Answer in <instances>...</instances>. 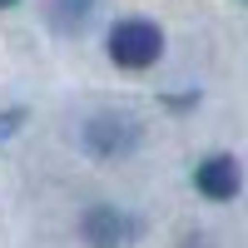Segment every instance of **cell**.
I'll list each match as a JSON object with an SVG mask.
<instances>
[{"mask_svg":"<svg viewBox=\"0 0 248 248\" xmlns=\"http://www.w3.org/2000/svg\"><path fill=\"white\" fill-rule=\"evenodd\" d=\"M164 55V30L154 20H119L109 30V60L119 70H149Z\"/></svg>","mask_w":248,"mask_h":248,"instance_id":"obj_1","label":"cell"},{"mask_svg":"<svg viewBox=\"0 0 248 248\" xmlns=\"http://www.w3.org/2000/svg\"><path fill=\"white\" fill-rule=\"evenodd\" d=\"M79 144L94 159H124L129 149H139V124L129 114H94L79 129Z\"/></svg>","mask_w":248,"mask_h":248,"instance_id":"obj_2","label":"cell"},{"mask_svg":"<svg viewBox=\"0 0 248 248\" xmlns=\"http://www.w3.org/2000/svg\"><path fill=\"white\" fill-rule=\"evenodd\" d=\"M134 233H139V223L129 214H119L114 203H94V209H85V218H79V238L90 248H124Z\"/></svg>","mask_w":248,"mask_h":248,"instance_id":"obj_3","label":"cell"},{"mask_svg":"<svg viewBox=\"0 0 248 248\" xmlns=\"http://www.w3.org/2000/svg\"><path fill=\"white\" fill-rule=\"evenodd\" d=\"M238 184H243V169H238L233 154H209V159H199V169H194V189L203 199H214V203H229L238 194Z\"/></svg>","mask_w":248,"mask_h":248,"instance_id":"obj_4","label":"cell"},{"mask_svg":"<svg viewBox=\"0 0 248 248\" xmlns=\"http://www.w3.org/2000/svg\"><path fill=\"white\" fill-rule=\"evenodd\" d=\"M90 15H94V0H45V20L60 35H75Z\"/></svg>","mask_w":248,"mask_h":248,"instance_id":"obj_5","label":"cell"},{"mask_svg":"<svg viewBox=\"0 0 248 248\" xmlns=\"http://www.w3.org/2000/svg\"><path fill=\"white\" fill-rule=\"evenodd\" d=\"M20 124H25V109H0V144H5Z\"/></svg>","mask_w":248,"mask_h":248,"instance_id":"obj_6","label":"cell"},{"mask_svg":"<svg viewBox=\"0 0 248 248\" xmlns=\"http://www.w3.org/2000/svg\"><path fill=\"white\" fill-rule=\"evenodd\" d=\"M10 5H15V0H0V10H10Z\"/></svg>","mask_w":248,"mask_h":248,"instance_id":"obj_7","label":"cell"},{"mask_svg":"<svg viewBox=\"0 0 248 248\" xmlns=\"http://www.w3.org/2000/svg\"><path fill=\"white\" fill-rule=\"evenodd\" d=\"M243 5H248V0H243Z\"/></svg>","mask_w":248,"mask_h":248,"instance_id":"obj_8","label":"cell"}]
</instances>
